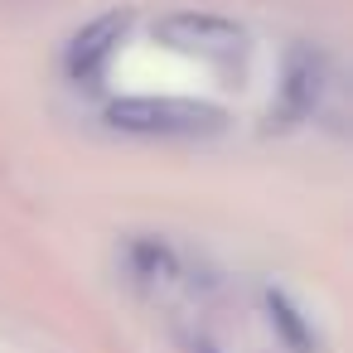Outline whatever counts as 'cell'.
Segmentation results:
<instances>
[{"label": "cell", "instance_id": "3957f363", "mask_svg": "<svg viewBox=\"0 0 353 353\" xmlns=\"http://www.w3.org/2000/svg\"><path fill=\"white\" fill-rule=\"evenodd\" d=\"M121 34H126V15H102L97 25H88V30L73 39V49H68V68H73L78 78H92V73L112 59V49L121 44Z\"/></svg>", "mask_w": 353, "mask_h": 353}, {"label": "cell", "instance_id": "7a4b0ae2", "mask_svg": "<svg viewBox=\"0 0 353 353\" xmlns=\"http://www.w3.org/2000/svg\"><path fill=\"white\" fill-rule=\"evenodd\" d=\"M155 39H165L170 49L189 54V59H203V63H218V68H232L247 59V30L223 20V15H199V10H179V15H165L155 25Z\"/></svg>", "mask_w": 353, "mask_h": 353}, {"label": "cell", "instance_id": "277c9868", "mask_svg": "<svg viewBox=\"0 0 353 353\" xmlns=\"http://www.w3.org/2000/svg\"><path fill=\"white\" fill-rule=\"evenodd\" d=\"M319 92H324V59L319 54H295L290 59V73H285V117L300 121L319 107Z\"/></svg>", "mask_w": 353, "mask_h": 353}, {"label": "cell", "instance_id": "6da1fadb", "mask_svg": "<svg viewBox=\"0 0 353 353\" xmlns=\"http://www.w3.org/2000/svg\"><path fill=\"white\" fill-rule=\"evenodd\" d=\"M107 121L117 131L136 136H213L223 131V112L184 97H121L107 107Z\"/></svg>", "mask_w": 353, "mask_h": 353}]
</instances>
